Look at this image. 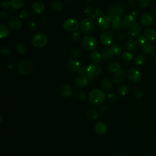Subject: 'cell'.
I'll return each instance as SVG.
<instances>
[{
    "label": "cell",
    "mask_w": 156,
    "mask_h": 156,
    "mask_svg": "<svg viewBox=\"0 0 156 156\" xmlns=\"http://www.w3.org/2000/svg\"><path fill=\"white\" fill-rule=\"evenodd\" d=\"M105 94L99 89L93 90L89 94V99L90 103L94 105L102 104L105 101Z\"/></svg>",
    "instance_id": "1"
},
{
    "label": "cell",
    "mask_w": 156,
    "mask_h": 156,
    "mask_svg": "<svg viewBox=\"0 0 156 156\" xmlns=\"http://www.w3.org/2000/svg\"><path fill=\"white\" fill-rule=\"evenodd\" d=\"M81 47L86 50H94L97 45L96 38L92 36H86L83 37L81 41Z\"/></svg>",
    "instance_id": "2"
},
{
    "label": "cell",
    "mask_w": 156,
    "mask_h": 156,
    "mask_svg": "<svg viewBox=\"0 0 156 156\" xmlns=\"http://www.w3.org/2000/svg\"><path fill=\"white\" fill-rule=\"evenodd\" d=\"M48 39L47 36L43 33H37L32 38V44L36 48H42L48 43Z\"/></svg>",
    "instance_id": "3"
},
{
    "label": "cell",
    "mask_w": 156,
    "mask_h": 156,
    "mask_svg": "<svg viewBox=\"0 0 156 156\" xmlns=\"http://www.w3.org/2000/svg\"><path fill=\"white\" fill-rule=\"evenodd\" d=\"M34 69V65L32 61L29 60H25L21 61L18 64V71L23 75H28L31 74Z\"/></svg>",
    "instance_id": "4"
},
{
    "label": "cell",
    "mask_w": 156,
    "mask_h": 156,
    "mask_svg": "<svg viewBox=\"0 0 156 156\" xmlns=\"http://www.w3.org/2000/svg\"><path fill=\"white\" fill-rule=\"evenodd\" d=\"M80 29L85 34H90L95 29L94 22L90 18L83 19L80 23Z\"/></svg>",
    "instance_id": "5"
},
{
    "label": "cell",
    "mask_w": 156,
    "mask_h": 156,
    "mask_svg": "<svg viewBox=\"0 0 156 156\" xmlns=\"http://www.w3.org/2000/svg\"><path fill=\"white\" fill-rule=\"evenodd\" d=\"M79 27L78 21L74 18H69L65 21L63 24V27L65 31L67 32H75Z\"/></svg>",
    "instance_id": "6"
},
{
    "label": "cell",
    "mask_w": 156,
    "mask_h": 156,
    "mask_svg": "<svg viewBox=\"0 0 156 156\" xmlns=\"http://www.w3.org/2000/svg\"><path fill=\"white\" fill-rule=\"evenodd\" d=\"M87 70V74L93 77L98 76L102 73L101 66L96 63L90 64V65H88Z\"/></svg>",
    "instance_id": "7"
},
{
    "label": "cell",
    "mask_w": 156,
    "mask_h": 156,
    "mask_svg": "<svg viewBox=\"0 0 156 156\" xmlns=\"http://www.w3.org/2000/svg\"><path fill=\"white\" fill-rule=\"evenodd\" d=\"M127 76L131 82L134 83L138 82L141 79L140 72L138 69L136 68H132L128 70Z\"/></svg>",
    "instance_id": "8"
},
{
    "label": "cell",
    "mask_w": 156,
    "mask_h": 156,
    "mask_svg": "<svg viewBox=\"0 0 156 156\" xmlns=\"http://www.w3.org/2000/svg\"><path fill=\"white\" fill-rule=\"evenodd\" d=\"M97 24L99 28L102 30L104 31L107 29L110 25H111V21L109 17L107 16H102L99 17L97 20Z\"/></svg>",
    "instance_id": "9"
},
{
    "label": "cell",
    "mask_w": 156,
    "mask_h": 156,
    "mask_svg": "<svg viewBox=\"0 0 156 156\" xmlns=\"http://www.w3.org/2000/svg\"><path fill=\"white\" fill-rule=\"evenodd\" d=\"M114 41V37L112 33L109 31L103 32L100 36V42L104 46H109Z\"/></svg>",
    "instance_id": "10"
},
{
    "label": "cell",
    "mask_w": 156,
    "mask_h": 156,
    "mask_svg": "<svg viewBox=\"0 0 156 156\" xmlns=\"http://www.w3.org/2000/svg\"><path fill=\"white\" fill-rule=\"evenodd\" d=\"M67 69L72 73H75L81 68V64L76 59H71L66 64Z\"/></svg>",
    "instance_id": "11"
},
{
    "label": "cell",
    "mask_w": 156,
    "mask_h": 156,
    "mask_svg": "<svg viewBox=\"0 0 156 156\" xmlns=\"http://www.w3.org/2000/svg\"><path fill=\"white\" fill-rule=\"evenodd\" d=\"M59 91L61 95L65 98L70 97L73 94V89L69 85L66 83H64L59 86Z\"/></svg>",
    "instance_id": "12"
},
{
    "label": "cell",
    "mask_w": 156,
    "mask_h": 156,
    "mask_svg": "<svg viewBox=\"0 0 156 156\" xmlns=\"http://www.w3.org/2000/svg\"><path fill=\"white\" fill-rule=\"evenodd\" d=\"M9 26L11 29L14 30H18L21 27L22 22L19 18L16 16H12L9 21Z\"/></svg>",
    "instance_id": "13"
},
{
    "label": "cell",
    "mask_w": 156,
    "mask_h": 156,
    "mask_svg": "<svg viewBox=\"0 0 156 156\" xmlns=\"http://www.w3.org/2000/svg\"><path fill=\"white\" fill-rule=\"evenodd\" d=\"M142 31V29L141 26L138 23H135L129 27L127 34L132 37H138L140 36Z\"/></svg>",
    "instance_id": "14"
},
{
    "label": "cell",
    "mask_w": 156,
    "mask_h": 156,
    "mask_svg": "<svg viewBox=\"0 0 156 156\" xmlns=\"http://www.w3.org/2000/svg\"><path fill=\"white\" fill-rule=\"evenodd\" d=\"M140 21L142 25L144 26H148L153 24V17L149 14H144L141 16Z\"/></svg>",
    "instance_id": "15"
},
{
    "label": "cell",
    "mask_w": 156,
    "mask_h": 156,
    "mask_svg": "<svg viewBox=\"0 0 156 156\" xmlns=\"http://www.w3.org/2000/svg\"><path fill=\"white\" fill-rule=\"evenodd\" d=\"M89 82V80L86 76H78L75 81V83L77 87L83 88L86 87Z\"/></svg>",
    "instance_id": "16"
},
{
    "label": "cell",
    "mask_w": 156,
    "mask_h": 156,
    "mask_svg": "<svg viewBox=\"0 0 156 156\" xmlns=\"http://www.w3.org/2000/svg\"><path fill=\"white\" fill-rule=\"evenodd\" d=\"M142 50L143 53L146 55H148V56H152L156 53V49L154 46L149 43H147L143 46Z\"/></svg>",
    "instance_id": "17"
},
{
    "label": "cell",
    "mask_w": 156,
    "mask_h": 156,
    "mask_svg": "<svg viewBox=\"0 0 156 156\" xmlns=\"http://www.w3.org/2000/svg\"><path fill=\"white\" fill-rule=\"evenodd\" d=\"M135 18L132 15L128 14L125 16V17L122 20V23H123V26L125 27H130L133 25L135 24Z\"/></svg>",
    "instance_id": "18"
},
{
    "label": "cell",
    "mask_w": 156,
    "mask_h": 156,
    "mask_svg": "<svg viewBox=\"0 0 156 156\" xmlns=\"http://www.w3.org/2000/svg\"><path fill=\"white\" fill-rule=\"evenodd\" d=\"M122 26H123L122 20L120 17H118V16H116V17L114 18L112 21H111V26H112L114 30H120V29H121Z\"/></svg>",
    "instance_id": "19"
},
{
    "label": "cell",
    "mask_w": 156,
    "mask_h": 156,
    "mask_svg": "<svg viewBox=\"0 0 156 156\" xmlns=\"http://www.w3.org/2000/svg\"><path fill=\"white\" fill-rule=\"evenodd\" d=\"M44 5L42 2H36L32 5V10L36 14H40L43 12Z\"/></svg>",
    "instance_id": "20"
},
{
    "label": "cell",
    "mask_w": 156,
    "mask_h": 156,
    "mask_svg": "<svg viewBox=\"0 0 156 156\" xmlns=\"http://www.w3.org/2000/svg\"><path fill=\"white\" fill-rule=\"evenodd\" d=\"M95 130L97 133L99 135H103L106 133L107 131V127L104 122L100 121L98 122L95 126Z\"/></svg>",
    "instance_id": "21"
},
{
    "label": "cell",
    "mask_w": 156,
    "mask_h": 156,
    "mask_svg": "<svg viewBox=\"0 0 156 156\" xmlns=\"http://www.w3.org/2000/svg\"><path fill=\"white\" fill-rule=\"evenodd\" d=\"M126 77V74L124 70H120L115 73L114 76V80L116 83H121L123 82Z\"/></svg>",
    "instance_id": "22"
},
{
    "label": "cell",
    "mask_w": 156,
    "mask_h": 156,
    "mask_svg": "<svg viewBox=\"0 0 156 156\" xmlns=\"http://www.w3.org/2000/svg\"><path fill=\"white\" fill-rule=\"evenodd\" d=\"M144 36L147 40L153 41L156 38V31L154 29H148L144 31Z\"/></svg>",
    "instance_id": "23"
},
{
    "label": "cell",
    "mask_w": 156,
    "mask_h": 156,
    "mask_svg": "<svg viewBox=\"0 0 156 156\" xmlns=\"http://www.w3.org/2000/svg\"><path fill=\"white\" fill-rule=\"evenodd\" d=\"M137 42L135 41L134 39H130V40H128L126 43V49L129 51H133L135 50L137 48Z\"/></svg>",
    "instance_id": "24"
},
{
    "label": "cell",
    "mask_w": 156,
    "mask_h": 156,
    "mask_svg": "<svg viewBox=\"0 0 156 156\" xmlns=\"http://www.w3.org/2000/svg\"><path fill=\"white\" fill-rule=\"evenodd\" d=\"M101 86L104 90L108 91L112 88V82H110V81L109 79H107L106 77H104L101 80Z\"/></svg>",
    "instance_id": "25"
},
{
    "label": "cell",
    "mask_w": 156,
    "mask_h": 156,
    "mask_svg": "<svg viewBox=\"0 0 156 156\" xmlns=\"http://www.w3.org/2000/svg\"><path fill=\"white\" fill-rule=\"evenodd\" d=\"M113 53L111 51L110 48H105L102 53V59L105 61L110 60L113 57Z\"/></svg>",
    "instance_id": "26"
},
{
    "label": "cell",
    "mask_w": 156,
    "mask_h": 156,
    "mask_svg": "<svg viewBox=\"0 0 156 156\" xmlns=\"http://www.w3.org/2000/svg\"><path fill=\"white\" fill-rule=\"evenodd\" d=\"M9 29L6 25L3 24L0 25V37L1 38L7 37L9 35Z\"/></svg>",
    "instance_id": "27"
},
{
    "label": "cell",
    "mask_w": 156,
    "mask_h": 156,
    "mask_svg": "<svg viewBox=\"0 0 156 156\" xmlns=\"http://www.w3.org/2000/svg\"><path fill=\"white\" fill-rule=\"evenodd\" d=\"M11 6L14 9H21L25 4L24 0H10Z\"/></svg>",
    "instance_id": "28"
},
{
    "label": "cell",
    "mask_w": 156,
    "mask_h": 156,
    "mask_svg": "<svg viewBox=\"0 0 156 156\" xmlns=\"http://www.w3.org/2000/svg\"><path fill=\"white\" fill-rule=\"evenodd\" d=\"M91 60L94 63H98L102 59V55L98 51H93L90 55Z\"/></svg>",
    "instance_id": "29"
},
{
    "label": "cell",
    "mask_w": 156,
    "mask_h": 156,
    "mask_svg": "<svg viewBox=\"0 0 156 156\" xmlns=\"http://www.w3.org/2000/svg\"><path fill=\"white\" fill-rule=\"evenodd\" d=\"M51 6L55 10H61L64 8V4L59 0H54L51 3Z\"/></svg>",
    "instance_id": "30"
},
{
    "label": "cell",
    "mask_w": 156,
    "mask_h": 156,
    "mask_svg": "<svg viewBox=\"0 0 156 156\" xmlns=\"http://www.w3.org/2000/svg\"><path fill=\"white\" fill-rule=\"evenodd\" d=\"M110 49L113 54L116 55V56L120 55L122 51V49L118 44H113V45L111 46Z\"/></svg>",
    "instance_id": "31"
},
{
    "label": "cell",
    "mask_w": 156,
    "mask_h": 156,
    "mask_svg": "<svg viewBox=\"0 0 156 156\" xmlns=\"http://www.w3.org/2000/svg\"><path fill=\"white\" fill-rule=\"evenodd\" d=\"M115 9L116 10V16H118V17H121L122 16V14H123L124 12V7L122 4L120 3L116 4L115 5Z\"/></svg>",
    "instance_id": "32"
},
{
    "label": "cell",
    "mask_w": 156,
    "mask_h": 156,
    "mask_svg": "<svg viewBox=\"0 0 156 156\" xmlns=\"http://www.w3.org/2000/svg\"><path fill=\"white\" fill-rule=\"evenodd\" d=\"M120 64L118 63L112 62L109 65L108 69L110 73H115L116 72H117L120 70Z\"/></svg>",
    "instance_id": "33"
},
{
    "label": "cell",
    "mask_w": 156,
    "mask_h": 156,
    "mask_svg": "<svg viewBox=\"0 0 156 156\" xmlns=\"http://www.w3.org/2000/svg\"><path fill=\"white\" fill-rule=\"evenodd\" d=\"M87 115L92 120H96L98 118L99 114L97 111L94 109H90L87 111Z\"/></svg>",
    "instance_id": "34"
},
{
    "label": "cell",
    "mask_w": 156,
    "mask_h": 156,
    "mask_svg": "<svg viewBox=\"0 0 156 156\" xmlns=\"http://www.w3.org/2000/svg\"><path fill=\"white\" fill-rule=\"evenodd\" d=\"M137 42L138 45L140 47H143L147 44V39L144 36H139L137 38Z\"/></svg>",
    "instance_id": "35"
},
{
    "label": "cell",
    "mask_w": 156,
    "mask_h": 156,
    "mask_svg": "<svg viewBox=\"0 0 156 156\" xmlns=\"http://www.w3.org/2000/svg\"><path fill=\"white\" fill-rule=\"evenodd\" d=\"M16 49L20 53L24 54L27 51V47L25 44L23 43H19L16 45Z\"/></svg>",
    "instance_id": "36"
},
{
    "label": "cell",
    "mask_w": 156,
    "mask_h": 156,
    "mask_svg": "<svg viewBox=\"0 0 156 156\" xmlns=\"http://www.w3.org/2000/svg\"><path fill=\"white\" fill-rule=\"evenodd\" d=\"M31 13L29 10H27L26 9L21 11V12L20 14V17L24 20L29 18L31 17Z\"/></svg>",
    "instance_id": "37"
},
{
    "label": "cell",
    "mask_w": 156,
    "mask_h": 156,
    "mask_svg": "<svg viewBox=\"0 0 156 156\" xmlns=\"http://www.w3.org/2000/svg\"><path fill=\"white\" fill-rule=\"evenodd\" d=\"M118 92L121 96H125L129 92V87L126 85H123L118 88Z\"/></svg>",
    "instance_id": "38"
},
{
    "label": "cell",
    "mask_w": 156,
    "mask_h": 156,
    "mask_svg": "<svg viewBox=\"0 0 156 156\" xmlns=\"http://www.w3.org/2000/svg\"><path fill=\"white\" fill-rule=\"evenodd\" d=\"M107 16L110 18V19H113L114 18L116 17V10L115 9L114 6L111 7L107 12Z\"/></svg>",
    "instance_id": "39"
},
{
    "label": "cell",
    "mask_w": 156,
    "mask_h": 156,
    "mask_svg": "<svg viewBox=\"0 0 156 156\" xmlns=\"http://www.w3.org/2000/svg\"><path fill=\"white\" fill-rule=\"evenodd\" d=\"M149 1L150 0H138L137 3L141 8L145 9L149 5Z\"/></svg>",
    "instance_id": "40"
},
{
    "label": "cell",
    "mask_w": 156,
    "mask_h": 156,
    "mask_svg": "<svg viewBox=\"0 0 156 156\" xmlns=\"http://www.w3.org/2000/svg\"><path fill=\"white\" fill-rule=\"evenodd\" d=\"M135 64L138 66L142 65L144 62V58L142 55H138L136 57L135 59Z\"/></svg>",
    "instance_id": "41"
},
{
    "label": "cell",
    "mask_w": 156,
    "mask_h": 156,
    "mask_svg": "<svg viewBox=\"0 0 156 156\" xmlns=\"http://www.w3.org/2000/svg\"><path fill=\"white\" fill-rule=\"evenodd\" d=\"M107 100L110 103H114L117 100V95L114 93H110L107 96Z\"/></svg>",
    "instance_id": "42"
},
{
    "label": "cell",
    "mask_w": 156,
    "mask_h": 156,
    "mask_svg": "<svg viewBox=\"0 0 156 156\" xmlns=\"http://www.w3.org/2000/svg\"><path fill=\"white\" fill-rule=\"evenodd\" d=\"M10 54V50L8 48L4 47L1 49V55L3 57H8Z\"/></svg>",
    "instance_id": "43"
},
{
    "label": "cell",
    "mask_w": 156,
    "mask_h": 156,
    "mask_svg": "<svg viewBox=\"0 0 156 156\" xmlns=\"http://www.w3.org/2000/svg\"><path fill=\"white\" fill-rule=\"evenodd\" d=\"M121 57L125 60L130 61L133 58V55L129 52H126V53H124L123 54H122Z\"/></svg>",
    "instance_id": "44"
},
{
    "label": "cell",
    "mask_w": 156,
    "mask_h": 156,
    "mask_svg": "<svg viewBox=\"0 0 156 156\" xmlns=\"http://www.w3.org/2000/svg\"><path fill=\"white\" fill-rule=\"evenodd\" d=\"M81 37V34L79 31H75L73 32V34L71 35V38L74 42H77L79 40V38Z\"/></svg>",
    "instance_id": "45"
},
{
    "label": "cell",
    "mask_w": 156,
    "mask_h": 156,
    "mask_svg": "<svg viewBox=\"0 0 156 156\" xmlns=\"http://www.w3.org/2000/svg\"><path fill=\"white\" fill-rule=\"evenodd\" d=\"M87 98V93L83 91H80L77 93V98L81 100V101H84Z\"/></svg>",
    "instance_id": "46"
},
{
    "label": "cell",
    "mask_w": 156,
    "mask_h": 156,
    "mask_svg": "<svg viewBox=\"0 0 156 156\" xmlns=\"http://www.w3.org/2000/svg\"><path fill=\"white\" fill-rule=\"evenodd\" d=\"M71 53H72V55H73V56L76 58L77 57H79L80 56V54H81V52L79 51V49H78L77 48H74L72 49V51H71Z\"/></svg>",
    "instance_id": "47"
},
{
    "label": "cell",
    "mask_w": 156,
    "mask_h": 156,
    "mask_svg": "<svg viewBox=\"0 0 156 156\" xmlns=\"http://www.w3.org/2000/svg\"><path fill=\"white\" fill-rule=\"evenodd\" d=\"M93 10V9L91 5H87V6L86 8V9H84V13L87 15L90 16V15L92 14Z\"/></svg>",
    "instance_id": "48"
},
{
    "label": "cell",
    "mask_w": 156,
    "mask_h": 156,
    "mask_svg": "<svg viewBox=\"0 0 156 156\" xmlns=\"http://www.w3.org/2000/svg\"><path fill=\"white\" fill-rule=\"evenodd\" d=\"M10 5H11L10 1H8V0H4L1 3V7L3 9H8Z\"/></svg>",
    "instance_id": "49"
},
{
    "label": "cell",
    "mask_w": 156,
    "mask_h": 156,
    "mask_svg": "<svg viewBox=\"0 0 156 156\" xmlns=\"http://www.w3.org/2000/svg\"><path fill=\"white\" fill-rule=\"evenodd\" d=\"M117 39H118V40L119 41H124L126 40V36L123 32H120L118 34L116 37Z\"/></svg>",
    "instance_id": "50"
},
{
    "label": "cell",
    "mask_w": 156,
    "mask_h": 156,
    "mask_svg": "<svg viewBox=\"0 0 156 156\" xmlns=\"http://www.w3.org/2000/svg\"><path fill=\"white\" fill-rule=\"evenodd\" d=\"M78 73L81 76H84L87 74V70L86 68L84 67H81L79 71H78Z\"/></svg>",
    "instance_id": "51"
},
{
    "label": "cell",
    "mask_w": 156,
    "mask_h": 156,
    "mask_svg": "<svg viewBox=\"0 0 156 156\" xmlns=\"http://www.w3.org/2000/svg\"><path fill=\"white\" fill-rule=\"evenodd\" d=\"M103 11L101 8H97L95 10V15H96L97 17L99 18L103 16Z\"/></svg>",
    "instance_id": "52"
},
{
    "label": "cell",
    "mask_w": 156,
    "mask_h": 156,
    "mask_svg": "<svg viewBox=\"0 0 156 156\" xmlns=\"http://www.w3.org/2000/svg\"><path fill=\"white\" fill-rule=\"evenodd\" d=\"M8 17V15L7 14V13L2 11L1 14H0V20H1V21L4 20L5 19H6Z\"/></svg>",
    "instance_id": "53"
},
{
    "label": "cell",
    "mask_w": 156,
    "mask_h": 156,
    "mask_svg": "<svg viewBox=\"0 0 156 156\" xmlns=\"http://www.w3.org/2000/svg\"><path fill=\"white\" fill-rule=\"evenodd\" d=\"M89 17H90V19L91 20H92L93 22L94 21H96V20H97V16H96V15H95V14H92V15H90V16H89Z\"/></svg>",
    "instance_id": "54"
},
{
    "label": "cell",
    "mask_w": 156,
    "mask_h": 156,
    "mask_svg": "<svg viewBox=\"0 0 156 156\" xmlns=\"http://www.w3.org/2000/svg\"><path fill=\"white\" fill-rule=\"evenodd\" d=\"M29 27L32 29H34L36 27V24L34 21H31L29 23Z\"/></svg>",
    "instance_id": "55"
},
{
    "label": "cell",
    "mask_w": 156,
    "mask_h": 156,
    "mask_svg": "<svg viewBox=\"0 0 156 156\" xmlns=\"http://www.w3.org/2000/svg\"><path fill=\"white\" fill-rule=\"evenodd\" d=\"M135 95L138 97V98H140L142 96V93L140 90H135Z\"/></svg>",
    "instance_id": "56"
},
{
    "label": "cell",
    "mask_w": 156,
    "mask_h": 156,
    "mask_svg": "<svg viewBox=\"0 0 156 156\" xmlns=\"http://www.w3.org/2000/svg\"><path fill=\"white\" fill-rule=\"evenodd\" d=\"M138 14H139V12H137V10H134L132 12V15L134 16V17L135 16H137L138 15Z\"/></svg>",
    "instance_id": "57"
},
{
    "label": "cell",
    "mask_w": 156,
    "mask_h": 156,
    "mask_svg": "<svg viewBox=\"0 0 156 156\" xmlns=\"http://www.w3.org/2000/svg\"><path fill=\"white\" fill-rule=\"evenodd\" d=\"M154 14L156 16V8L154 9Z\"/></svg>",
    "instance_id": "58"
},
{
    "label": "cell",
    "mask_w": 156,
    "mask_h": 156,
    "mask_svg": "<svg viewBox=\"0 0 156 156\" xmlns=\"http://www.w3.org/2000/svg\"><path fill=\"white\" fill-rule=\"evenodd\" d=\"M0 118H1V123H3V116L0 117Z\"/></svg>",
    "instance_id": "59"
},
{
    "label": "cell",
    "mask_w": 156,
    "mask_h": 156,
    "mask_svg": "<svg viewBox=\"0 0 156 156\" xmlns=\"http://www.w3.org/2000/svg\"><path fill=\"white\" fill-rule=\"evenodd\" d=\"M154 63L156 64V56H155V58H154Z\"/></svg>",
    "instance_id": "60"
},
{
    "label": "cell",
    "mask_w": 156,
    "mask_h": 156,
    "mask_svg": "<svg viewBox=\"0 0 156 156\" xmlns=\"http://www.w3.org/2000/svg\"><path fill=\"white\" fill-rule=\"evenodd\" d=\"M153 3L156 4V0H153Z\"/></svg>",
    "instance_id": "61"
},
{
    "label": "cell",
    "mask_w": 156,
    "mask_h": 156,
    "mask_svg": "<svg viewBox=\"0 0 156 156\" xmlns=\"http://www.w3.org/2000/svg\"><path fill=\"white\" fill-rule=\"evenodd\" d=\"M87 1H92V0H87Z\"/></svg>",
    "instance_id": "62"
}]
</instances>
